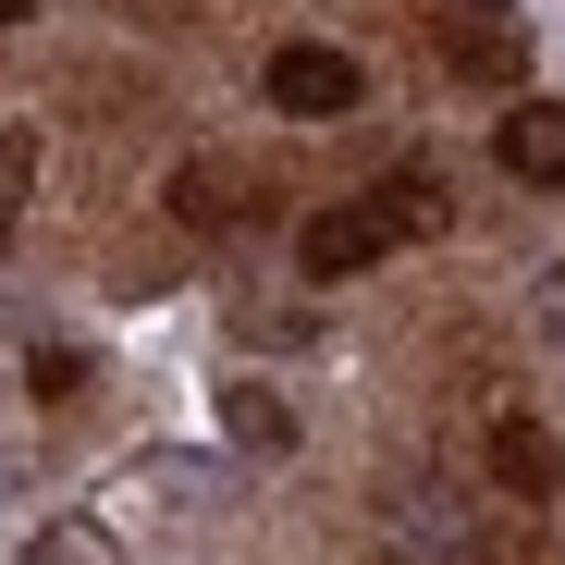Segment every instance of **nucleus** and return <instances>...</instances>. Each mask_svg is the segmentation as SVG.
<instances>
[{
  "instance_id": "3",
  "label": "nucleus",
  "mask_w": 565,
  "mask_h": 565,
  "mask_svg": "<svg viewBox=\"0 0 565 565\" xmlns=\"http://www.w3.org/2000/svg\"><path fill=\"white\" fill-rule=\"evenodd\" d=\"M492 160H504L516 184H565V111H553V99H516V111L492 124Z\"/></svg>"
},
{
  "instance_id": "11",
  "label": "nucleus",
  "mask_w": 565,
  "mask_h": 565,
  "mask_svg": "<svg viewBox=\"0 0 565 565\" xmlns=\"http://www.w3.org/2000/svg\"><path fill=\"white\" fill-rule=\"evenodd\" d=\"M25 13H38V0H0V25H25Z\"/></svg>"
},
{
  "instance_id": "2",
  "label": "nucleus",
  "mask_w": 565,
  "mask_h": 565,
  "mask_svg": "<svg viewBox=\"0 0 565 565\" xmlns=\"http://www.w3.org/2000/svg\"><path fill=\"white\" fill-rule=\"evenodd\" d=\"M356 99H369V74H356L344 50H320V38L270 50V111H296V124H332V111H356Z\"/></svg>"
},
{
  "instance_id": "9",
  "label": "nucleus",
  "mask_w": 565,
  "mask_h": 565,
  "mask_svg": "<svg viewBox=\"0 0 565 565\" xmlns=\"http://www.w3.org/2000/svg\"><path fill=\"white\" fill-rule=\"evenodd\" d=\"M25 184H38V148L0 136V246H13V222H25Z\"/></svg>"
},
{
  "instance_id": "8",
  "label": "nucleus",
  "mask_w": 565,
  "mask_h": 565,
  "mask_svg": "<svg viewBox=\"0 0 565 565\" xmlns=\"http://www.w3.org/2000/svg\"><path fill=\"white\" fill-rule=\"evenodd\" d=\"M25 565H124V541H111L99 516H50V529L25 541Z\"/></svg>"
},
{
  "instance_id": "1",
  "label": "nucleus",
  "mask_w": 565,
  "mask_h": 565,
  "mask_svg": "<svg viewBox=\"0 0 565 565\" xmlns=\"http://www.w3.org/2000/svg\"><path fill=\"white\" fill-rule=\"evenodd\" d=\"M430 222H443V184H430V172H394V184H369V198L320 210V222L296 234V258H308V282H344V270L394 258V246H406V234H430Z\"/></svg>"
},
{
  "instance_id": "4",
  "label": "nucleus",
  "mask_w": 565,
  "mask_h": 565,
  "mask_svg": "<svg viewBox=\"0 0 565 565\" xmlns=\"http://www.w3.org/2000/svg\"><path fill=\"white\" fill-rule=\"evenodd\" d=\"M443 62H455V74H480V86H529V38H516V25H480V13H455V25H443Z\"/></svg>"
},
{
  "instance_id": "10",
  "label": "nucleus",
  "mask_w": 565,
  "mask_h": 565,
  "mask_svg": "<svg viewBox=\"0 0 565 565\" xmlns=\"http://www.w3.org/2000/svg\"><path fill=\"white\" fill-rule=\"evenodd\" d=\"M246 332H258V344H308V332H320V308H246Z\"/></svg>"
},
{
  "instance_id": "5",
  "label": "nucleus",
  "mask_w": 565,
  "mask_h": 565,
  "mask_svg": "<svg viewBox=\"0 0 565 565\" xmlns=\"http://www.w3.org/2000/svg\"><path fill=\"white\" fill-rule=\"evenodd\" d=\"M222 430H234L246 455H296V406H282L270 382H222Z\"/></svg>"
},
{
  "instance_id": "6",
  "label": "nucleus",
  "mask_w": 565,
  "mask_h": 565,
  "mask_svg": "<svg viewBox=\"0 0 565 565\" xmlns=\"http://www.w3.org/2000/svg\"><path fill=\"white\" fill-rule=\"evenodd\" d=\"M172 210L198 222V234H222V222H246L258 198H246V172H222V160H184V172H172Z\"/></svg>"
},
{
  "instance_id": "7",
  "label": "nucleus",
  "mask_w": 565,
  "mask_h": 565,
  "mask_svg": "<svg viewBox=\"0 0 565 565\" xmlns=\"http://www.w3.org/2000/svg\"><path fill=\"white\" fill-rule=\"evenodd\" d=\"M492 480H504L516 504H541V492H553V443H541L529 418H504V430H492Z\"/></svg>"
},
{
  "instance_id": "12",
  "label": "nucleus",
  "mask_w": 565,
  "mask_h": 565,
  "mask_svg": "<svg viewBox=\"0 0 565 565\" xmlns=\"http://www.w3.org/2000/svg\"><path fill=\"white\" fill-rule=\"evenodd\" d=\"M467 13H480V0H467Z\"/></svg>"
}]
</instances>
